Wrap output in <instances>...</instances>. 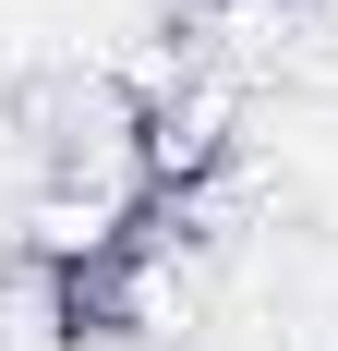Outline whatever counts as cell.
Wrapping results in <instances>:
<instances>
[{
  "label": "cell",
  "mask_w": 338,
  "mask_h": 351,
  "mask_svg": "<svg viewBox=\"0 0 338 351\" xmlns=\"http://www.w3.org/2000/svg\"><path fill=\"white\" fill-rule=\"evenodd\" d=\"M133 134H145V182H157V206H181V194H205V182L230 170V145H242V85H230L218 61H194L181 85L133 97Z\"/></svg>",
  "instance_id": "6da1fadb"
}]
</instances>
